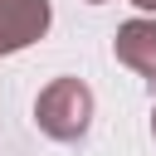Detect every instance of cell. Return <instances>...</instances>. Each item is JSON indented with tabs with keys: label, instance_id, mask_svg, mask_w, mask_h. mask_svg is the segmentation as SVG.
<instances>
[{
	"label": "cell",
	"instance_id": "3957f363",
	"mask_svg": "<svg viewBox=\"0 0 156 156\" xmlns=\"http://www.w3.org/2000/svg\"><path fill=\"white\" fill-rule=\"evenodd\" d=\"M112 54H117V63H127L132 73L156 83V20H127L112 39Z\"/></svg>",
	"mask_w": 156,
	"mask_h": 156
},
{
	"label": "cell",
	"instance_id": "277c9868",
	"mask_svg": "<svg viewBox=\"0 0 156 156\" xmlns=\"http://www.w3.org/2000/svg\"><path fill=\"white\" fill-rule=\"evenodd\" d=\"M132 5H141V10H156V0H132Z\"/></svg>",
	"mask_w": 156,
	"mask_h": 156
},
{
	"label": "cell",
	"instance_id": "6da1fadb",
	"mask_svg": "<svg viewBox=\"0 0 156 156\" xmlns=\"http://www.w3.org/2000/svg\"><path fill=\"white\" fill-rule=\"evenodd\" d=\"M34 122L49 141H83L93 122V88L83 78H54L34 98Z\"/></svg>",
	"mask_w": 156,
	"mask_h": 156
},
{
	"label": "cell",
	"instance_id": "8992f818",
	"mask_svg": "<svg viewBox=\"0 0 156 156\" xmlns=\"http://www.w3.org/2000/svg\"><path fill=\"white\" fill-rule=\"evenodd\" d=\"M88 5H102V0H88Z\"/></svg>",
	"mask_w": 156,
	"mask_h": 156
},
{
	"label": "cell",
	"instance_id": "5b68a950",
	"mask_svg": "<svg viewBox=\"0 0 156 156\" xmlns=\"http://www.w3.org/2000/svg\"><path fill=\"white\" fill-rule=\"evenodd\" d=\"M151 136H156V107H151Z\"/></svg>",
	"mask_w": 156,
	"mask_h": 156
},
{
	"label": "cell",
	"instance_id": "7a4b0ae2",
	"mask_svg": "<svg viewBox=\"0 0 156 156\" xmlns=\"http://www.w3.org/2000/svg\"><path fill=\"white\" fill-rule=\"evenodd\" d=\"M49 0H0V58L29 49L34 39L49 34Z\"/></svg>",
	"mask_w": 156,
	"mask_h": 156
}]
</instances>
